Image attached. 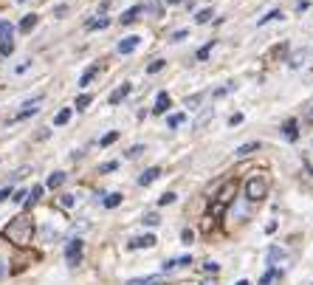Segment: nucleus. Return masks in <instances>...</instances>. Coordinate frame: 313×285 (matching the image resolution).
Masks as SVG:
<instances>
[{"label":"nucleus","instance_id":"obj_1","mask_svg":"<svg viewBox=\"0 0 313 285\" xmlns=\"http://www.w3.org/2000/svg\"><path fill=\"white\" fill-rule=\"evenodd\" d=\"M31 235H34V223H31V218H14L12 223L6 226V237L12 243H17V246L31 243Z\"/></svg>","mask_w":313,"mask_h":285},{"label":"nucleus","instance_id":"obj_2","mask_svg":"<svg viewBox=\"0 0 313 285\" xmlns=\"http://www.w3.org/2000/svg\"><path fill=\"white\" fill-rule=\"evenodd\" d=\"M265 195H268V184H265V178H260V175L248 178V181H246V198L263 200Z\"/></svg>","mask_w":313,"mask_h":285},{"label":"nucleus","instance_id":"obj_3","mask_svg":"<svg viewBox=\"0 0 313 285\" xmlns=\"http://www.w3.org/2000/svg\"><path fill=\"white\" fill-rule=\"evenodd\" d=\"M65 260H68V266H79V260H82V240L79 237H76V240H68Z\"/></svg>","mask_w":313,"mask_h":285},{"label":"nucleus","instance_id":"obj_4","mask_svg":"<svg viewBox=\"0 0 313 285\" xmlns=\"http://www.w3.org/2000/svg\"><path fill=\"white\" fill-rule=\"evenodd\" d=\"M234 195H237V184L229 181L226 187L220 189V195H217V203H220V206H226V203H232V200H234Z\"/></svg>","mask_w":313,"mask_h":285},{"label":"nucleus","instance_id":"obj_5","mask_svg":"<svg viewBox=\"0 0 313 285\" xmlns=\"http://www.w3.org/2000/svg\"><path fill=\"white\" fill-rule=\"evenodd\" d=\"M138 43H141V37H135V34H133V37H124V40L116 45V48H119V54H133V51L138 48Z\"/></svg>","mask_w":313,"mask_h":285},{"label":"nucleus","instance_id":"obj_6","mask_svg":"<svg viewBox=\"0 0 313 285\" xmlns=\"http://www.w3.org/2000/svg\"><path fill=\"white\" fill-rule=\"evenodd\" d=\"M40 102H43V96H37V99H31V102H25L23 105V110H20V113H17V119H29V116H34V113H37V105Z\"/></svg>","mask_w":313,"mask_h":285},{"label":"nucleus","instance_id":"obj_7","mask_svg":"<svg viewBox=\"0 0 313 285\" xmlns=\"http://www.w3.org/2000/svg\"><path fill=\"white\" fill-rule=\"evenodd\" d=\"M150 246H155V235H144L130 240V249H150Z\"/></svg>","mask_w":313,"mask_h":285},{"label":"nucleus","instance_id":"obj_8","mask_svg":"<svg viewBox=\"0 0 313 285\" xmlns=\"http://www.w3.org/2000/svg\"><path fill=\"white\" fill-rule=\"evenodd\" d=\"M307 54H310L307 48H299V51H294V54H288V65L291 68H302V62L307 60Z\"/></svg>","mask_w":313,"mask_h":285},{"label":"nucleus","instance_id":"obj_9","mask_svg":"<svg viewBox=\"0 0 313 285\" xmlns=\"http://www.w3.org/2000/svg\"><path fill=\"white\" fill-rule=\"evenodd\" d=\"M166 110H169V96H166V93L161 91L158 96H155V108H153V113H155V116H161V113H166Z\"/></svg>","mask_w":313,"mask_h":285},{"label":"nucleus","instance_id":"obj_10","mask_svg":"<svg viewBox=\"0 0 313 285\" xmlns=\"http://www.w3.org/2000/svg\"><path fill=\"white\" fill-rule=\"evenodd\" d=\"M282 136H285L288 141H296V139H299V130H296V121H294V119H288V121L282 124Z\"/></svg>","mask_w":313,"mask_h":285},{"label":"nucleus","instance_id":"obj_11","mask_svg":"<svg viewBox=\"0 0 313 285\" xmlns=\"http://www.w3.org/2000/svg\"><path fill=\"white\" fill-rule=\"evenodd\" d=\"M12 34H14V25L9 20H0V43H12Z\"/></svg>","mask_w":313,"mask_h":285},{"label":"nucleus","instance_id":"obj_12","mask_svg":"<svg viewBox=\"0 0 313 285\" xmlns=\"http://www.w3.org/2000/svg\"><path fill=\"white\" fill-rule=\"evenodd\" d=\"M141 12H144V6H133V9H127L119 20H122V25H130L133 20H138V14H141Z\"/></svg>","mask_w":313,"mask_h":285},{"label":"nucleus","instance_id":"obj_13","mask_svg":"<svg viewBox=\"0 0 313 285\" xmlns=\"http://www.w3.org/2000/svg\"><path fill=\"white\" fill-rule=\"evenodd\" d=\"M158 175H161V170H158V167H150V170L144 172L141 178H138V184H141V187H150L153 181H158Z\"/></svg>","mask_w":313,"mask_h":285},{"label":"nucleus","instance_id":"obj_14","mask_svg":"<svg viewBox=\"0 0 313 285\" xmlns=\"http://www.w3.org/2000/svg\"><path fill=\"white\" fill-rule=\"evenodd\" d=\"M130 91H133V85H122V88H116V91L110 93V99H107V102H110V105H119V102H122V99L127 96Z\"/></svg>","mask_w":313,"mask_h":285},{"label":"nucleus","instance_id":"obj_15","mask_svg":"<svg viewBox=\"0 0 313 285\" xmlns=\"http://www.w3.org/2000/svg\"><path fill=\"white\" fill-rule=\"evenodd\" d=\"M282 257H285V251L279 249V246H271V249H268V266L274 268V266H276V260H282Z\"/></svg>","mask_w":313,"mask_h":285},{"label":"nucleus","instance_id":"obj_16","mask_svg":"<svg viewBox=\"0 0 313 285\" xmlns=\"http://www.w3.org/2000/svg\"><path fill=\"white\" fill-rule=\"evenodd\" d=\"M37 14H25V17H23V23H20V31H23V34H25V31H31V29H34V25H37Z\"/></svg>","mask_w":313,"mask_h":285},{"label":"nucleus","instance_id":"obj_17","mask_svg":"<svg viewBox=\"0 0 313 285\" xmlns=\"http://www.w3.org/2000/svg\"><path fill=\"white\" fill-rule=\"evenodd\" d=\"M96 73H99V65H93V68H88V71H85V73H82V79H79V85H82V88H88V85H91V82H93V76H96Z\"/></svg>","mask_w":313,"mask_h":285},{"label":"nucleus","instance_id":"obj_18","mask_svg":"<svg viewBox=\"0 0 313 285\" xmlns=\"http://www.w3.org/2000/svg\"><path fill=\"white\" fill-rule=\"evenodd\" d=\"M254 150H260V141H248V144H240V147H237V156L243 158V156H248V152H254Z\"/></svg>","mask_w":313,"mask_h":285},{"label":"nucleus","instance_id":"obj_19","mask_svg":"<svg viewBox=\"0 0 313 285\" xmlns=\"http://www.w3.org/2000/svg\"><path fill=\"white\" fill-rule=\"evenodd\" d=\"M107 25H110V20H107V17H96V20L88 23V31H99V29H107Z\"/></svg>","mask_w":313,"mask_h":285},{"label":"nucleus","instance_id":"obj_20","mask_svg":"<svg viewBox=\"0 0 313 285\" xmlns=\"http://www.w3.org/2000/svg\"><path fill=\"white\" fill-rule=\"evenodd\" d=\"M62 184H65V172H51V175H48V187L51 189L62 187Z\"/></svg>","mask_w":313,"mask_h":285},{"label":"nucleus","instance_id":"obj_21","mask_svg":"<svg viewBox=\"0 0 313 285\" xmlns=\"http://www.w3.org/2000/svg\"><path fill=\"white\" fill-rule=\"evenodd\" d=\"M127 285H158V277H135Z\"/></svg>","mask_w":313,"mask_h":285},{"label":"nucleus","instance_id":"obj_22","mask_svg":"<svg viewBox=\"0 0 313 285\" xmlns=\"http://www.w3.org/2000/svg\"><path fill=\"white\" fill-rule=\"evenodd\" d=\"M209 20H212V9H201V12L195 14V23H197V25L209 23Z\"/></svg>","mask_w":313,"mask_h":285},{"label":"nucleus","instance_id":"obj_23","mask_svg":"<svg viewBox=\"0 0 313 285\" xmlns=\"http://www.w3.org/2000/svg\"><path fill=\"white\" fill-rule=\"evenodd\" d=\"M68 119H71V108H62L60 113L54 116V124H68Z\"/></svg>","mask_w":313,"mask_h":285},{"label":"nucleus","instance_id":"obj_24","mask_svg":"<svg viewBox=\"0 0 313 285\" xmlns=\"http://www.w3.org/2000/svg\"><path fill=\"white\" fill-rule=\"evenodd\" d=\"M119 203H122V195H119V192H113V195H107V198H104V206H107V209H116Z\"/></svg>","mask_w":313,"mask_h":285},{"label":"nucleus","instance_id":"obj_25","mask_svg":"<svg viewBox=\"0 0 313 285\" xmlns=\"http://www.w3.org/2000/svg\"><path fill=\"white\" fill-rule=\"evenodd\" d=\"M212 48H215V40H209V43L203 45L201 51H197V60H201V62H203V60H209V54H212Z\"/></svg>","mask_w":313,"mask_h":285},{"label":"nucleus","instance_id":"obj_26","mask_svg":"<svg viewBox=\"0 0 313 285\" xmlns=\"http://www.w3.org/2000/svg\"><path fill=\"white\" fill-rule=\"evenodd\" d=\"M184 121H186L184 113H175V116H169V119H166V124H169V127H181Z\"/></svg>","mask_w":313,"mask_h":285},{"label":"nucleus","instance_id":"obj_27","mask_svg":"<svg viewBox=\"0 0 313 285\" xmlns=\"http://www.w3.org/2000/svg\"><path fill=\"white\" fill-rule=\"evenodd\" d=\"M276 279V268H268V271L263 274V279H260V285H271Z\"/></svg>","mask_w":313,"mask_h":285},{"label":"nucleus","instance_id":"obj_28","mask_svg":"<svg viewBox=\"0 0 313 285\" xmlns=\"http://www.w3.org/2000/svg\"><path fill=\"white\" fill-rule=\"evenodd\" d=\"M268 20H282V12H268L265 17H260V25H265Z\"/></svg>","mask_w":313,"mask_h":285},{"label":"nucleus","instance_id":"obj_29","mask_svg":"<svg viewBox=\"0 0 313 285\" xmlns=\"http://www.w3.org/2000/svg\"><path fill=\"white\" fill-rule=\"evenodd\" d=\"M40 195H43V187H34V189L29 192V203H37V200H40Z\"/></svg>","mask_w":313,"mask_h":285},{"label":"nucleus","instance_id":"obj_30","mask_svg":"<svg viewBox=\"0 0 313 285\" xmlns=\"http://www.w3.org/2000/svg\"><path fill=\"white\" fill-rule=\"evenodd\" d=\"M172 200H175V192H164V195L158 198V203H161V206H169Z\"/></svg>","mask_w":313,"mask_h":285},{"label":"nucleus","instance_id":"obj_31","mask_svg":"<svg viewBox=\"0 0 313 285\" xmlns=\"http://www.w3.org/2000/svg\"><path fill=\"white\" fill-rule=\"evenodd\" d=\"M161 68H164V60H155V62H150V65H147V73H158Z\"/></svg>","mask_w":313,"mask_h":285},{"label":"nucleus","instance_id":"obj_32","mask_svg":"<svg viewBox=\"0 0 313 285\" xmlns=\"http://www.w3.org/2000/svg\"><path fill=\"white\" fill-rule=\"evenodd\" d=\"M186 37H189V31H186V29H178L175 34H172V43H181V40H186Z\"/></svg>","mask_w":313,"mask_h":285},{"label":"nucleus","instance_id":"obj_33","mask_svg":"<svg viewBox=\"0 0 313 285\" xmlns=\"http://www.w3.org/2000/svg\"><path fill=\"white\" fill-rule=\"evenodd\" d=\"M88 105H91V96H88V93H82V96L76 99V108H79V110H85Z\"/></svg>","mask_w":313,"mask_h":285},{"label":"nucleus","instance_id":"obj_34","mask_svg":"<svg viewBox=\"0 0 313 285\" xmlns=\"http://www.w3.org/2000/svg\"><path fill=\"white\" fill-rule=\"evenodd\" d=\"M119 139V133L113 130V133H107V136H102V147H107V144H113V141Z\"/></svg>","mask_w":313,"mask_h":285},{"label":"nucleus","instance_id":"obj_35","mask_svg":"<svg viewBox=\"0 0 313 285\" xmlns=\"http://www.w3.org/2000/svg\"><path fill=\"white\" fill-rule=\"evenodd\" d=\"M141 152H144V147H141V144H135V147H130V150H127V158H138Z\"/></svg>","mask_w":313,"mask_h":285},{"label":"nucleus","instance_id":"obj_36","mask_svg":"<svg viewBox=\"0 0 313 285\" xmlns=\"http://www.w3.org/2000/svg\"><path fill=\"white\" fill-rule=\"evenodd\" d=\"M144 226H158V215H155V212L144 215Z\"/></svg>","mask_w":313,"mask_h":285},{"label":"nucleus","instance_id":"obj_37","mask_svg":"<svg viewBox=\"0 0 313 285\" xmlns=\"http://www.w3.org/2000/svg\"><path fill=\"white\" fill-rule=\"evenodd\" d=\"M201 99H203V93H195V96H189V99H186V108H195V105H201Z\"/></svg>","mask_w":313,"mask_h":285},{"label":"nucleus","instance_id":"obj_38","mask_svg":"<svg viewBox=\"0 0 313 285\" xmlns=\"http://www.w3.org/2000/svg\"><path fill=\"white\" fill-rule=\"evenodd\" d=\"M25 198H29V192H25V189H20V192H14V195H12V200H14V203H23Z\"/></svg>","mask_w":313,"mask_h":285},{"label":"nucleus","instance_id":"obj_39","mask_svg":"<svg viewBox=\"0 0 313 285\" xmlns=\"http://www.w3.org/2000/svg\"><path fill=\"white\" fill-rule=\"evenodd\" d=\"M12 187H3V189H0V203H3V200H9V198H12Z\"/></svg>","mask_w":313,"mask_h":285},{"label":"nucleus","instance_id":"obj_40","mask_svg":"<svg viewBox=\"0 0 313 285\" xmlns=\"http://www.w3.org/2000/svg\"><path fill=\"white\" fill-rule=\"evenodd\" d=\"M60 203H62V206H74V195H62V198H60Z\"/></svg>","mask_w":313,"mask_h":285},{"label":"nucleus","instance_id":"obj_41","mask_svg":"<svg viewBox=\"0 0 313 285\" xmlns=\"http://www.w3.org/2000/svg\"><path fill=\"white\" fill-rule=\"evenodd\" d=\"M240 121H243V113H234L232 119H229V124H232V127H237Z\"/></svg>","mask_w":313,"mask_h":285},{"label":"nucleus","instance_id":"obj_42","mask_svg":"<svg viewBox=\"0 0 313 285\" xmlns=\"http://www.w3.org/2000/svg\"><path fill=\"white\" fill-rule=\"evenodd\" d=\"M181 237H184V243H192V237H195V235H192V229H184V235H181Z\"/></svg>","mask_w":313,"mask_h":285},{"label":"nucleus","instance_id":"obj_43","mask_svg":"<svg viewBox=\"0 0 313 285\" xmlns=\"http://www.w3.org/2000/svg\"><path fill=\"white\" fill-rule=\"evenodd\" d=\"M116 170V161H110V164H102V172H113Z\"/></svg>","mask_w":313,"mask_h":285},{"label":"nucleus","instance_id":"obj_44","mask_svg":"<svg viewBox=\"0 0 313 285\" xmlns=\"http://www.w3.org/2000/svg\"><path fill=\"white\" fill-rule=\"evenodd\" d=\"M203 268H206L209 274H215V271H217V263H206V266H203Z\"/></svg>","mask_w":313,"mask_h":285},{"label":"nucleus","instance_id":"obj_45","mask_svg":"<svg viewBox=\"0 0 313 285\" xmlns=\"http://www.w3.org/2000/svg\"><path fill=\"white\" fill-rule=\"evenodd\" d=\"M305 119H307V121H310V124H313V108H307V113H305Z\"/></svg>","mask_w":313,"mask_h":285},{"label":"nucleus","instance_id":"obj_46","mask_svg":"<svg viewBox=\"0 0 313 285\" xmlns=\"http://www.w3.org/2000/svg\"><path fill=\"white\" fill-rule=\"evenodd\" d=\"M3 274H6V263L0 260V279H3Z\"/></svg>","mask_w":313,"mask_h":285},{"label":"nucleus","instance_id":"obj_47","mask_svg":"<svg viewBox=\"0 0 313 285\" xmlns=\"http://www.w3.org/2000/svg\"><path fill=\"white\" fill-rule=\"evenodd\" d=\"M234 285H248V282H246V279H240V282H234Z\"/></svg>","mask_w":313,"mask_h":285},{"label":"nucleus","instance_id":"obj_48","mask_svg":"<svg viewBox=\"0 0 313 285\" xmlns=\"http://www.w3.org/2000/svg\"><path fill=\"white\" fill-rule=\"evenodd\" d=\"M166 3H172V6H175V3H181V0H166Z\"/></svg>","mask_w":313,"mask_h":285},{"label":"nucleus","instance_id":"obj_49","mask_svg":"<svg viewBox=\"0 0 313 285\" xmlns=\"http://www.w3.org/2000/svg\"><path fill=\"white\" fill-rule=\"evenodd\" d=\"M20 3H25V0H20Z\"/></svg>","mask_w":313,"mask_h":285},{"label":"nucleus","instance_id":"obj_50","mask_svg":"<svg viewBox=\"0 0 313 285\" xmlns=\"http://www.w3.org/2000/svg\"><path fill=\"white\" fill-rule=\"evenodd\" d=\"M310 172H313V170H310Z\"/></svg>","mask_w":313,"mask_h":285}]
</instances>
